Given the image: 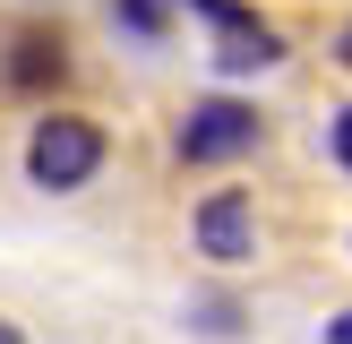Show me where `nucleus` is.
I'll return each instance as SVG.
<instances>
[{
	"label": "nucleus",
	"mask_w": 352,
	"mask_h": 344,
	"mask_svg": "<svg viewBox=\"0 0 352 344\" xmlns=\"http://www.w3.org/2000/svg\"><path fill=\"white\" fill-rule=\"evenodd\" d=\"M327 61H336V69H344V78H352V9L336 17V34H327Z\"/></svg>",
	"instance_id": "nucleus-9"
},
{
	"label": "nucleus",
	"mask_w": 352,
	"mask_h": 344,
	"mask_svg": "<svg viewBox=\"0 0 352 344\" xmlns=\"http://www.w3.org/2000/svg\"><path fill=\"white\" fill-rule=\"evenodd\" d=\"M189 250L206 258V267H250L258 250H267V215H258V189H241V181H223V189H206V198H189Z\"/></svg>",
	"instance_id": "nucleus-4"
},
{
	"label": "nucleus",
	"mask_w": 352,
	"mask_h": 344,
	"mask_svg": "<svg viewBox=\"0 0 352 344\" xmlns=\"http://www.w3.org/2000/svg\"><path fill=\"white\" fill-rule=\"evenodd\" d=\"M78 78V43H69L60 26H9L0 34V95L17 103H60V86Z\"/></svg>",
	"instance_id": "nucleus-5"
},
{
	"label": "nucleus",
	"mask_w": 352,
	"mask_h": 344,
	"mask_svg": "<svg viewBox=\"0 0 352 344\" xmlns=\"http://www.w3.org/2000/svg\"><path fill=\"white\" fill-rule=\"evenodd\" d=\"M103 9H112V34L138 52H164L172 26H181V0H103Z\"/></svg>",
	"instance_id": "nucleus-6"
},
{
	"label": "nucleus",
	"mask_w": 352,
	"mask_h": 344,
	"mask_svg": "<svg viewBox=\"0 0 352 344\" xmlns=\"http://www.w3.org/2000/svg\"><path fill=\"white\" fill-rule=\"evenodd\" d=\"M0 344H26V327H17V319H0Z\"/></svg>",
	"instance_id": "nucleus-11"
},
{
	"label": "nucleus",
	"mask_w": 352,
	"mask_h": 344,
	"mask_svg": "<svg viewBox=\"0 0 352 344\" xmlns=\"http://www.w3.org/2000/svg\"><path fill=\"white\" fill-rule=\"evenodd\" d=\"M318 344H352V301H344V310H336V319H327V327H318Z\"/></svg>",
	"instance_id": "nucleus-10"
},
{
	"label": "nucleus",
	"mask_w": 352,
	"mask_h": 344,
	"mask_svg": "<svg viewBox=\"0 0 352 344\" xmlns=\"http://www.w3.org/2000/svg\"><path fill=\"white\" fill-rule=\"evenodd\" d=\"M103 164H112V129H103L95 112H78V103H34L26 147H17L26 189H43V198H78V189L103 181Z\"/></svg>",
	"instance_id": "nucleus-1"
},
{
	"label": "nucleus",
	"mask_w": 352,
	"mask_h": 344,
	"mask_svg": "<svg viewBox=\"0 0 352 344\" xmlns=\"http://www.w3.org/2000/svg\"><path fill=\"white\" fill-rule=\"evenodd\" d=\"M181 17H198L206 26V69H215L223 86L241 78H267V69H284V26L275 17H258V0H181Z\"/></svg>",
	"instance_id": "nucleus-3"
},
{
	"label": "nucleus",
	"mask_w": 352,
	"mask_h": 344,
	"mask_svg": "<svg viewBox=\"0 0 352 344\" xmlns=\"http://www.w3.org/2000/svg\"><path fill=\"white\" fill-rule=\"evenodd\" d=\"M189 327L223 344V336H241V327H250V310H241V292H223V284H215V292H189Z\"/></svg>",
	"instance_id": "nucleus-7"
},
{
	"label": "nucleus",
	"mask_w": 352,
	"mask_h": 344,
	"mask_svg": "<svg viewBox=\"0 0 352 344\" xmlns=\"http://www.w3.org/2000/svg\"><path fill=\"white\" fill-rule=\"evenodd\" d=\"M318 155H327V164H336L344 172V181H352V95L336 103V112H327L318 120Z\"/></svg>",
	"instance_id": "nucleus-8"
},
{
	"label": "nucleus",
	"mask_w": 352,
	"mask_h": 344,
	"mask_svg": "<svg viewBox=\"0 0 352 344\" xmlns=\"http://www.w3.org/2000/svg\"><path fill=\"white\" fill-rule=\"evenodd\" d=\"M267 147V112H258L241 86H206L172 112V164L181 172H232Z\"/></svg>",
	"instance_id": "nucleus-2"
}]
</instances>
